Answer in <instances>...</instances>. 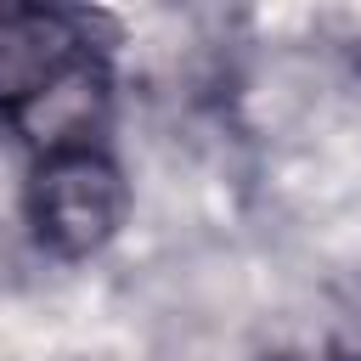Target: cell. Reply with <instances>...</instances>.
Listing matches in <instances>:
<instances>
[{
  "label": "cell",
  "instance_id": "6da1fadb",
  "mask_svg": "<svg viewBox=\"0 0 361 361\" xmlns=\"http://www.w3.org/2000/svg\"><path fill=\"white\" fill-rule=\"evenodd\" d=\"M28 220H34V237L56 254H68V259L96 254L124 220L118 164L90 141L45 147V158L34 164V180H28Z\"/></svg>",
  "mask_w": 361,
  "mask_h": 361
},
{
  "label": "cell",
  "instance_id": "3957f363",
  "mask_svg": "<svg viewBox=\"0 0 361 361\" xmlns=\"http://www.w3.org/2000/svg\"><path fill=\"white\" fill-rule=\"evenodd\" d=\"M276 361H350V355H276Z\"/></svg>",
  "mask_w": 361,
  "mask_h": 361
},
{
  "label": "cell",
  "instance_id": "7a4b0ae2",
  "mask_svg": "<svg viewBox=\"0 0 361 361\" xmlns=\"http://www.w3.org/2000/svg\"><path fill=\"white\" fill-rule=\"evenodd\" d=\"M90 45L85 11L0 0V113L34 118L51 96L90 73Z\"/></svg>",
  "mask_w": 361,
  "mask_h": 361
}]
</instances>
